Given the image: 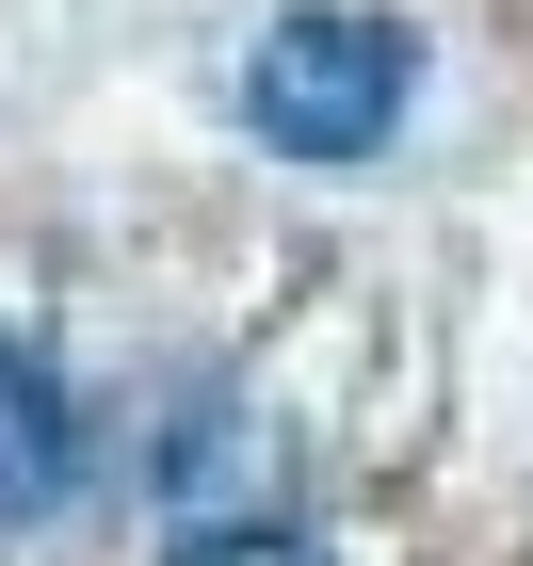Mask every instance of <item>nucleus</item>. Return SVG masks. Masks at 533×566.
I'll use <instances>...</instances> for the list:
<instances>
[{"instance_id": "4", "label": "nucleus", "mask_w": 533, "mask_h": 566, "mask_svg": "<svg viewBox=\"0 0 533 566\" xmlns=\"http://www.w3.org/2000/svg\"><path fill=\"white\" fill-rule=\"evenodd\" d=\"M178 566H308V551H291V534H194Z\"/></svg>"}, {"instance_id": "2", "label": "nucleus", "mask_w": 533, "mask_h": 566, "mask_svg": "<svg viewBox=\"0 0 533 566\" xmlns=\"http://www.w3.org/2000/svg\"><path fill=\"white\" fill-rule=\"evenodd\" d=\"M162 502H178V534H275L259 518L275 502V421H243V389H194L178 437H162Z\"/></svg>"}, {"instance_id": "3", "label": "nucleus", "mask_w": 533, "mask_h": 566, "mask_svg": "<svg viewBox=\"0 0 533 566\" xmlns=\"http://www.w3.org/2000/svg\"><path fill=\"white\" fill-rule=\"evenodd\" d=\"M65 485H82V405H65V373L33 340H0V534L49 518Z\"/></svg>"}, {"instance_id": "1", "label": "nucleus", "mask_w": 533, "mask_h": 566, "mask_svg": "<svg viewBox=\"0 0 533 566\" xmlns=\"http://www.w3.org/2000/svg\"><path fill=\"white\" fill-rule=\"evenodd\" d=\"M404 97H420V33H404V17H340V0L275 17L259 65H243V114H259V146H291V163H372V146L404 130Z\"/></svg>"}]
</instances>
